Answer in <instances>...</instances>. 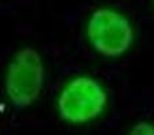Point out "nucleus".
Instances as JSON below:
<instances>
[{"instance_id": "1", "label": "nucleus", "mask_w": 154, "mask_h": 135, "mask_svg": "<svg viewBox=\"0 0 154 135\" xmlns=\"http://www.w3.org/2000/svg\"><path fill=\"white\" fill-rule=\"evenodd\" d=\"M45 80V68L39 54L31 48L19 50L14 56L7 77L5 92L15 107L31 106L38 99Z\"/></svg>"}, {"instance_id": "2", "label": "nucleus", "mask_w": 154, "mask_h": 135, "mask_svg": "<svg viewBox=\"0 0 154 135\" xmlns=\"http://www.w3.org/2000/svg\"><path fill=\"white\" fill-rule=\"evenodd\" d=\"M107 103L104 89L91 77H77L62 89L58 97V112L64 120L84 123L103 112Z\"/></svg>"}, {"instance_id": "3", "label": "nucleus", "mask_w": 154, "mask_h": 135, "mask_svg": "<svg viewBox=\"0 0 154 135\" xmlns=\"http://www.w3.org/2000/svg\"><path fill=\"white\" fill-rule=\"evenodd\" d=\"M87 35L99 53L118 57L130 48L134 31L122 14L109 8H99L88 20Z\"/></svg>"}, {"instance_id": "4", "label": "nucleus", "mask_w": 154, "mask_h": 135, "mask_svg": "<svg viewBox=\"0 0 154 135\" xmlns=\"http://www.w3.org/2000/svg\"><path fill=\"white\" fill-rule=\"evenodd\" d=\"M128 135H154V126L147 122H139L131 128Z\"/></svg>"}]
</instances>
